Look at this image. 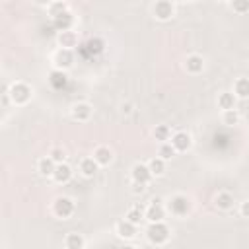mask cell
<instances>
[{"label":"cell","mask_w":249,"mask_h":249,"mask_svg":"<svg viewBox=\"0 0 249 249\" xmlns=\"http://www.w3.org/2000/svg\"><path fill=\"white\" fill-rule=\"evenodd\" d=\"M4 91L8 93V97H10V101L14 105H27L29 99H31V95H33L31 86L25 84V82H19V80L14 82V84H10V88H6Z\"/></svg>","instance_id":"obj_1"},{"label":"cell","mask_w":249,"mask_h":249,"mask_svg":"<svg viewBox=\"0 0 249 249\" xmlns=\"http://www.w3.org/2000/svg\"><path fill=\"white\" fill-rule=\"evenodd\" d=\"M169 237H171V230H169V226H167L165 222L148 224V228H146V239H148L152 245L161 247V245H165V243L169 241Z\"/></svg>","instance_id":"obj_2"},{"label":"cell","mask_w":249,"mask_h":249,"mask_svg":"<svg viewBox=\"0 0 249 249\" xmlns=\"http://www.w3.org/2000/svg\"><path fill=\"white\" fill-rule=\"evenodd\" d=\"M167 212L177 216V218H183L191 212V198L187 195H173L169 200H167Z\"/></svg>","instance_id":"obj_3"},{"label":"cell","mask_w":249,"mask_h":249,"mask_svg":"<svg viewBox=\"0 0 249 249\" xmlns=\"http://www.w3.org/2000/svg\"><path fill=\"white\" fill-rule=\"evenodd\" d=\"M76 210V204L70 196H56L53 200V214L60 220H68Z\"/></svg>","instance_id":"obj_4"},{"label":"cell","mask_w":249,"mask_h":249,"mask_svg":"<svg viewBox=\"0 0 249 249\" xmlns=\"http://www.w3.org/2000/svg\"><path fill=\"white\" fill-rule=\"evenodd\" d=\"M74 51H68V49H56L54 54H53V64H54V70H70L74 66Z\"/></svg>","instance_id":"obj_5"},{"label":"cell","mask_w":249,"mask_h":249,"mask_svg":"<svg viewBox=\"0 0 249 249\" xmlns=\"http://www.w3.org/2000/svg\"><path fill=\"white\" fill-rule=\"evenodd\" d=\"M165 214H167V208L163 206V202H161L160 198H154V200H150V204L146 206L144 220H148L150 224L163 222V220H165Z\"/></svg>","instance_id":"obj_6"},{"label":"cell","mask_w":249,"mask_h":249,"mask_svg":"<svg viewBox=\"0 0 249 249\" xmlns=\"http://www.w3.org/2000/svg\"><path fill=\"white\" fill-rule=\"evenodd\" d=\"M152 14L158 21H169L175 16V4L169 0H158L152 6Z\"/></svg>","instance_id":"obj_7"},{"label":"cell","mask_w":249,"mask_h":249,"mask_svg":"<svg viewBox=\"0 0 249 249\" xmlns=\"http://www.w3.org/2000/svg\"><path fill=\"white\" fill-rule=\"evenodd\" d=\"M169 144L173 146V150L177 154H183V152H189L193 148V136L187 130H177V132L171 134Z\"/></svg>","instance_id":"obj_8"},{"label":"cell","mask_w":249,"mask_h":249,"mask_svg":"<svg viewBox=\"0 0 249 249\" xmlns=\"http://www.w3.org/2000/svg\"><path fill=\"white\" fill-rule=\"evenodd\" d=\"M152 171L148 167V163H134L130 169V179L132 183H140V185H148L152 181Z\"/></svg>","instance_id":"obj_9"},{"label":"cell","mask_w":249,"mask_h":249,"mask_svg":"<svg viewBox=\"0 0 249 249\" xmlns=\"http://www.w3.org/2000/svg\"><path fill=\"white\" fill-rule=\"evenodd\" d=\"M91 113H93V107H91L88 101H78V103H74L72 109H70L72 119L78 121V123L89 121V119H91Z\"/></svg>","instance_id":"obj_10"},{"label":"cell","mask_w":249,"mask_h":249,"mask_svg":"<svg viewBox=\"0 0 249 249\" xmlns=\"http://www.w3.org/2000/svg\"><path fill=\"white\" fill-rule=\"evenodd\" d=\"M56 43H58V49H68V51H74L80 43V35L78 31L70 29V31H62L56 35Z\"/></svg>","instance_id":"obj_11"},{"label":"cell","mask_w":249,"mask_h":249,"mask_svg":"<svg viewBox=\"0 0 249 249\" xmlns=\"http://www.w3.org/2000/svg\"><path fill=\"white\" fill-rule=\"evenodd\" d=\"M72 177H74V171H72V167L64 161V163H56V169H54V173H53L51 179H53L56 185H66V183L72 181Z\"/></svg>","instance_id":"obj_12"},{"label":"cell","mask_w":249,"mask_h":249,"mask_svg":"<svg viewBox=\"0 0 249 249\" xmlns=\"http://www.w3.org/2000/svg\"><path fill=\"white\" fill-rule=\"evenodd\" d=\"M91 158L97 161L99 167H107V165L113 163L115 154H113V150H111L109 146H97V148L93 150V156H91Z\"/></svg>","instance_id":"obj_13"},{"label":"cell","mask_w":249,"mask_h":249,"mask_svg":"<svg viewBox=\"0 0 249 249\" xmlns=\"http://www.w3.org/2000/svg\"><path fill=\"white\" fill-rule=\"evenodd\" d=\"M51 21H53V27H54L58 33H62V31H70V29L74 27V23H76V16L68 10L66 14L58 16L56 19H51Z\"/></svg>","instance_id":"obj_14"},{"label":"cell","mask_w":249,"mask_h":249,"mask_svg":"<svg viewBox=\"0 0 249 249\" xmlns=\"http://www.w3.org/2000/svg\"><path fill=\"white\" fill-rule=\"evenodd\" d=\"M136 226L132 224V222H128V220H119L117 224H115V233L121 237V239H134V235H136Z\"/></svg>","instance_id":"obj_15"},{"label":"cell","mask_w":249,"mask_h":249,"mask_svg":"<svg viewBox=\"0 0 249 249\" xmlns=\"http://www.w3.org/2000/svg\"><path fill=\"white\" fill-rule=\"evenodd\" d=\"M185 70H187L189 74H193V76L200 74V72L204 70V58H202L200 54H196V53L189 54V56L185 58Z\"/></svg>","instance_id":"obj_16"},{"label":"cell","mask_w":249,"mask_h":249,"mask_svg":"<svg viewBox=\"0 0 249 249\" xmlns=\"http://www.w3.org/2000/svg\"><path fill=\"white\" fill-rule=\"evenodd\" d=\"M214 204H216V208H218V210L228 212V210H231V208H233L235 200H233V195H231V193L222 191V193H218V195L214 196Z\"/></svg>","instance_id":"obj_17"},{"label":"cell","mask_w":249,"mask_h":249,"mask_svg":"<svg viewBox=\"0 0 249 249\" xmlns=\"http://www.w3.org/2000/svg\"><path fill=\"white\" fill-rule=\"evenodd\" d=\"M49 84H51V88L56 89V91L64 89V88L68 86V76H66V72H62V70H53V72L49 74Z\"/></svg>","instance_id":"obj_18"},{"label":"cell","mask_w":249,"mask_h":249,"mask_svg":"<svg viewBox=\"0 0 249 249\" xmlns=\"http://www.w3.org/2000/svg\"><path fill=\"white\" fill-rule=\"evenodd\" d=\"M64 247L66 249H84L86 247V237L78 231H68L64 235Z\"/></svg>","instance_id":"obj_19"},{"label":"cell","mask_w":249,"mask_h":249,"mask_svg":"<svg viewBox=\"0 0 249 249\" xmlns=\"http://www.w3.org/2000/svg\"><path fill=\"white\" fill-rule=\"evenodd\" d=\"M78 169H80V173H82L84 177L89 179V177H93V175L99 171V165H97V161H95L93 158H82Z\"/></svg>","instance_id":"obj_20"},{"label":"cell","mask_w":249,"mask_h":249,"mask_svg":"<svg viewBox=\"0 0 249 249\" xmlns=\"http://www.w3.org/2000/svg\"><path fill=\"white\" fill-rule=\"evenodd\" d=\"M233 95L237 99H247L249 97V78L247 76H241L233 82Z\"/></svg>","instance_id":"obj_21"},{"label":"cell","mask_w":249,"mask_h":249,"mask_svg":"<svg viewBox=\"0 0 249 249\" xmlns=\"http://www.w3.org/2000/svg\"><path fill=\"white\" fill-rule=\"evenodd\" d=\"M144 214H146V208H144L142 204H132V206L126 210L124 220H128V222H132L134 226H138V224L144 220Z\"/></svg>","instance_id":"obj_22"},{"label":"cell","mask_w":249,"mask_h":249,"mask_svg":"<svg viewBox=\"0 0 249 249\" xmlns=\"http://www.w3.org/2000/svg\"><path fill=\"white\" fill-rule=\"evenodd\" d=\"M103 47H105L103 39H99V37H91V39H88V43L84 45V53H86L88 56H95V54L103 53Z\"/></svg>","instance_id":"obj_23"},{"label":"cell","mask_w":249,"mask_h":249,"mask_svg":"<svg viewBox=\"0 0 249 249\" xmlns=\"http://www.w3.org/2000/svg\"><path fill=\"white\" fill-rule=\"evenodd\" d=\"M235 101H237V97L233 95V91H222V93L218 95V107H220L222 111H231V109H235Z\"/></svg>","instance_id":"obj_24"},{"label":"cell","mask_w":249,"mask_h":249,"mask_svg":"<svg viewBox=\"0 0 249 249\" xmlns=\"http://www.w3.org/2000/svg\"><path fill=\"white\" fill-rule=\"evenodd\" d=\"M54 169H56V163H54L49 156H43V158L37 161V171H39L43 177H53Z\"/></svg>","instance_id":"obj_25"},{"label":"cell","mask_w":249,"mask_h":249,"mask_svg":"<svg viewBox=\"0 0 249 249\" xmlns=\"http://www.w3.org/2000/svg\"><path fill=\"white\" fill-rule=\"evenodd\" d=\"M68 10H70V8H68V4H66V2H62V0H56V2L47 4V14L51 16V19H56L58 16L66 14Z\"/></svg>","instance_id":"obj_26"},{"label":"cell","mask_w":249,"mask_h":249,"mask_svg":"<svg viewBox=\"0 0 249 249\" xmlns=\"http://www.w3.org/2000/svg\"><path fill=\"white\" fill-rule=\"evenodd\" d=\"M152 134H154V138H156L160 144H165V142L171 140V128H169L167 124H158Z\"/></svg>","instance_id":"obj_27"},{"label":"cell","mask_w":249,"mask_h":249,"mask_svg":"<svg viewBox=\"0 0 249 249\" xmlns=\"http://www.w3.org/2000/svg\"><path fill=\"white\" fill-rule=\"evenodd\" d=\"M148 167H150V171H152L154 177H161L165 173V160H161L160 156H156V158H152L148 161Z\"/></svg>","instance_id":"obj_28"},{"label":"cell","mask_w":249,"mask_h":249,"mask_svg":"<svg viewBox=\"0 0 249 249\" xmlns=\"http://www.w3.org/2000/svg\"><path fill=\"white\" fill-rule=\"evenodd\" d=\"M239 113L235 111V109H231V111H222V123L226 124V126H235V124H239Z\"/></svg>","instance_id":"obj_29"},{"label":"cell","mask_w":249,"mask_h":249,"mask_svg":"<svg viewBox=\"0 0 249 249\" xmlns=\"http://www.w3.org/2000/svg\"><path fill=\"white\" fill-rule=\"evenodd\" d=\"M177 152L173 150V146L169 144V142H165V144H160V150H158V156L161 158V160H165V161H169L173 156H175Z\"/></svg>","instance_id":"obj_30"},{"label":"cell","mask_w":249,"mask_h":249,"mask_svg":"<svg viewBox=\"0 0 249 249\" xmlns=\"http://www.w3.org/2000/svg\"><path fill=\"white\" fill-rule=\"evenodd\" d=\"M47 156H49L54 163H64V160H66V152H64L62 148H58V146H53Z\"/></svg>","instance_id":"obj_31"},{"label":"cell","mask_w":249,"mask_h":249,"mask_svg":"<svg viewBox=\"0 0 249 249\" xmlns=\"http://www.w3.org/2000/svg\"><path fill=\"white\" fill-rule=\"evenodd\" d=\"M230 8L235 14H247L249 12V0H233V2H230Z\"/></svg>","instance_id":"obj_32"},{"label":"cell","mask_w":249,"mask_h":249,"mask_svg":"<svg viewBox=\"0 0 249 249\" xmlns=\"http://www.w3.org/2000/svg\"><path fill=\"white\" fill-rule=\"evenodd\" d=\"M239 214H241L243 218H249V200H243V202L239 204Z\"/></svg>","instance_id":"obj_33"},{"label":"cell","mask_w":249,"mask_h":249,"mask_svg":"<svg viewBox=\"0 0 249 249\" xmlns=\"http://www.w3.org/2000/svg\"><path fill=\"white\" fill-rule=\"evenodd\" d=\"M144 191H146V185H140V183H132V193H134V195H138V193L142 195Z\"/></svg>","instance_id":"obj_34"},{"label":"cell","mask_w":249,"mask_h":249,"mask_svg":"<svg viewBox=\"0 0 249 249\" xmlns=\"http://www.w3.org/2000/svg\"><path fill=\"white\" fill-rule=\"evenodd\" d=\"M121 111H123L124 115H130V113H132V103H123V105H121Z\"/></svg>","instance_id":"obj_35"},{"label":"cell","mask_w":249,"mask_h":249,"mask_svg":"<svg viewBox=\"0 0 249 249\" xmlns=\"http://www.w3.org/2000/svg\"><path fill=\"white\" fill-rule=\"evenodd\" d=\"M121 249H134L132 245H124V247H121Z\"/></svg>","instance_id":"obj_36"}]
</instances>
